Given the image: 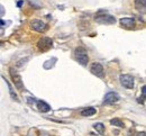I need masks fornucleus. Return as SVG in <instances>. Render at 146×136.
Listing matches in <instances>:
<instances>
[{
	"label": "nucleus",
	"instance_id": "obj_1",
	"mask_svg": "<svg viewBox=\"0 0 146 136\" xmlns=\"http://www.w3.org/2000/svg\"><path fill=\"white\" fill-rule=\"evenodd\" d=\"M75 58L78 60V62L82 65H87L89 62V56H88V52L86 48L83 47H78L75 50Z\"/></svg>",
	"mask_w": 146,
	"mask_h": 136
},
{
	"label": "nucleus",
	"instance_id": "obj_2",
	"mask_svg": "<svg viewBox=\"0 0 146 136\" xmlns=\"http://www.w3.org/2000/svg\"><path fill=\"white\" fill-rule=\"evenodd\" d=\"M9 73H10V77H11V80H13L15 87H16L18 90L23 91V90H24V84H23V80H21V77L19 76V73L14 69V68H10V69H9Z\"/></svg>",
	"mask_w": 146,
	"mask_h": 136
},
{
	"label": "nucleus",
	"instance_id": "obj_3",
	"mask_svg": "<svg viewBox=\"0 0 146 136\" xmlns=\"http://www.w3.org/2000/svg\"><path fill=\"white\" fill-rule=\"evenodd\" d=\"M53 46V40L50 38V37H42V38L38 39L37 42V47L42 51V52H46L48 51L50 48H52Z\"/></svg>",
	"mask_w": 146,
	"mask_h": 136
},
{
	"label": "nucleus",
	"instance_id": "obj_4",
	"mask_svg": "<svg viewBox=\"0 0 146 136\" xmlns=\"http://www.w3.org/2000/svg\"><path fill=\"white\" fill-rule=\"evenodd\" d=\"M94 19H96L97 23H99V24H105V25H110V24H115V23H116L115 17L110 16L108 14H102V13L98 14Z\"/></svg>",
	"mask_w": 146,
	"mask_h": 136
},
{
	"label": "nucleus",
	"instance_id": "obj_5",
	"mask_svg": "<svg viewBox=\"0 0 146 136\" xmlns=\"http://www.w3.org/2000/svg\"><path fill=\"white\" fill-rule=\"evenodd\" d=\"M31 27H32L33 31H35L37 33H43V32H45L47 29V25L44 21H42L39 19L32 20L31 21Z\"/></svg>",
	"mask_w": 146,
	"mask_h": 136
},
{
	"label": "nucleus",
	"instance_id": "obj_6",
	"mask_svg": "<svg viewBox=\"0 0 146 136\" xmlns=\"http://www.w3.org/2000/svg\"><path fill=\"white\" fill-rule=\"evenodd\" d=\"M120 83L126 89L134 88V78L130 74H121L120 76Z\"/></svg>",
	"mask_w": 146,
	"mask_h": 136
},
{
	"label": "nucleus",
	"instance_id": "obj_7",
	"mask_svg": "<svg viewBox=\"0 0 146 136\" xmlns=\"http://www.w3.org/2000/svg\"><path fill=\"white\" fill-rule=\"evenodd\" d=\"M90 71L92 72V74H94L98 78H104L105 76V69L100 63H93L90 68Z\"/></svg>",
	"mask_w": 146,
	"mask_h": 136
},
{
	"label": "nucleus",
	"instance_id": "obj_8",
	"mask_svg": "<svg viewBox=\"0 0 146 136\" xmlns=\"http://www.w3.org/2000/svg\"><path fill=\"white\" fill-rule=\"evenodd\" d=\"M119 99H120V97H119V95L117 92L110 91L104 98V103H115V102L119 101Z\"/></svg>",
	"mask_w": 146,
	"mask_h": 136
},
{
	"label": "nucleus",
	"instance_id": "obj_9",
	"mask_svg": "<svg viewBox=\"0 0 146 136\" xmlns=\"http://www.w3.org/2000/svg\"><path fill=\"white\" fill-rule=\"evenodd\" d=\"M120 24L125 28H133L135 26V19L133 17H125L120 19Z\"/></svg>",
	"mask_w": 146,
	"mask_h": 136
},
{
	"label": "nucleus",
	"instance_id": "obj_10",
	"mask_svg": "<svg viewBox=\"0 0 146 136\" xmlns=\"http://www.w3.org/2000/svg\"><path fill=\"white\" fill-rule=\"evenodd\" d=\"M36 107L38 108V110L42 111V113H47V111L51 110V106L48 103H46L45 101H42V100H37Z\"/></svg>",
	"mask_w": 146,
	"mask_h": 136
},
{
	"label": "nucleus",
	"instance_id": "obj_11",
	"mask_svg": "<svg viewBox=\"0 0 146 136\" xmlns=\"http://www.w3.org/2000/svg\"><path fill=\"white\" fill-rule=\"evenodd\" d=\"M96 113H97V110H96L94 108H92V107H88V108H84V109L81 111V116L90 117V116H93Z\"/></svg>",
	"mask_w": 146,
	"mask_h": 136
},
{
	"label": "nucleus",
	"instance_id": "obj_12",
	"mask_svg": "<svg viewBox=\"0 0 146 136\" xmlns=\"http://www.w3.org/2000/svg\"><path fill=\"white\" fill-rule=\"evenodd\" d=\"M5 81H6V84L8 86V89H9V95H10V97L13 100H16V101H19V98L17 96V94L15 92V90H14V88L11 87V84L9 83V81H7L6 79H5Z\"/></svg>",
	"mask_w": 146,
	"mask_h": 136
},
{
	"label": "nucleus",
	"instance_id": "obj_13",
	"mask_svg": "<svg viewBox=\"0 0 146 136\" xmlns=\"http://www.w3.org/2000/svg\"><path fill=\"white\" fill-rule=\"evenodd\" d=\"M93 128L100 134V135H104L105 134V125L102 123H96L93 125Z\"/></svg>",
	"mask_w": 146,
	"mask_h": 136
},
{
	"label": "nucleus",
	"instance_id": "obj_14",
	"mask_svg": "<svg viewBox=\"0 0 146 136\" xmlns=\"http://www.w3.org/2000/svg\"><path fill=\"white\" fill-rule=\"evenodd\" d=\"M110 124H111L112 126H116V127H120V128L125 126L124 121H123L121 119H119V118H113V119H111V120H110Z\"/></svg>",
	"mask_w": 146,
	"mask_h": 136
},
{
	"label": "nucleus",
	"instance_id": "obj_15",
	"mask_svg": "<svg viewBox=\"0 0 146 136\" xmlns=\"http://www.w3.org/2000/svg\"><path fill=\"white\" fill-rule=\"evenodd\" d=\"M135 3H136V7H137V9H145L146 7V0H136L135 1Z\"/></svg>",
	"mask_w": 146,
	"mask_h": 136
},
{
	"label": "nucleus",
	"instance_id": "obj_16",
	"mask_svg": "<svg viewBox=\"0 0 146 136\" xmlns=\"http://www.w3.org/2000/svg\"><path fill=\"white\" fill-rule=\"evenodd\" d=\"M3 13H5V10H3V8H2V6L0 5V17L3 15Z\"/></svg>",
	"mask_w": 146,
	"mask_h": 136
},
{
	"label": "nucleus",
	"instance_id": "obj_17",
	"mask_svg": "<svg viewBox=\"0 0 146 136\" xmlns=\"http://www.w3.org/2000/svg\"><path fill=\"white\" fill-rule=\"evenodd\" d=\"M23 2H24V0H19L18 2H17V6H18V7H21V5H23Z\"/></svg>",
	"mask_w": 146,
	"mask_h": 136
},
{
	"label": "nucleus",
	"instance_id": "obj_18",
	"mask_svg": "<svg viewBox=\"0 0 146 136\" xmlns=\"http://www.w3.org/2000/svg\"><path fill=\"white\" fill-rule=\"evenodd\" d=\"M137 136H145V132H142V133H138Z\"/></svg>",
	"mask_w": 146,
	"mask_h": 136
},
{
	"label": "nucleus",
	"instance_id": "obj_19",
	"mask_svg": "<svg viewBox=\"0 0 146 136\" xmlns=\"http://www.w3.org/2000/svg\"><path fill=\"white\" fill-rule=\"evenodd\" d=\"M1 44H3V42H0V45H1Z\"/></svg>",
	"mask_w": 146,
	"mask_h": 136
}]
</instances>
